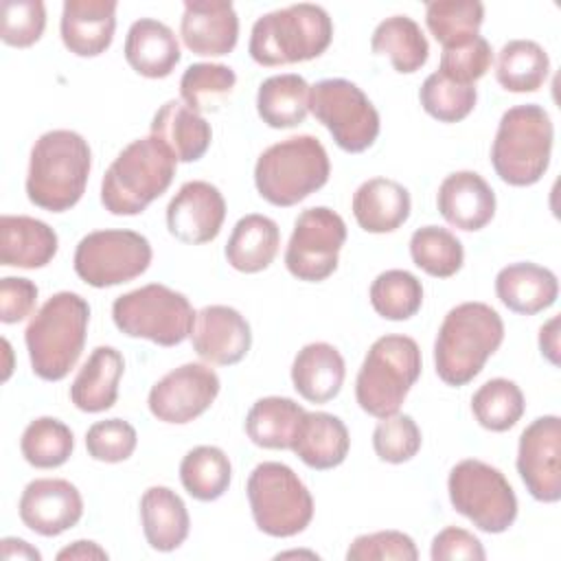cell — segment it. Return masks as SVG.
Instances as JSON below:
<instances>
[{"label":"cell","mask_w":561,"mask_h":561,"mask_svg":"<svg viewBox=\"0 0 561 561\" xmlns=\"http://www.w3.org/2000/svg\"><path fill=\"white\" fill-rule=\"evenodd\" d=\"M305 412L289 397H263L248 410L245 434L263 449H291Z\"/></svg>","instance_id":"cell-34"},{"label":"cell","mask_w":561,"mask_h":561,"mask_svg":"<svg viewBox=\"0 0 561 561\" xmlns=\"http://www.w3.org/2000/svg\"><path fill=\"white\" fill-rule=\"evenodd\" d=\"M219 377L206 364H182L149 390V412L162 423L184 425L204 414L219 394Z\"/></svg>","instance_id":"cell-15"},{"label":"cell","mask_w":561,"mask_h":561,"mask_svg":"<svg viewBox=\"0 0 561 561\" xmlns=\"http://www.w3.org/2000/svg\"><path fill=\"white\" fill-rule=\"evenodd\" d=\"M495 294L504 307L522 316H535L557 302L559 280L552 270L522 261L502 267L495 276Z\"/></svg>","instance_id":"cell-24"},{"label":"cell","mask_w":561,"mask_h":561,"mask_svg":"<svg viewBox=\"0 0 561 561\" xmlns=\"http://www.w3.org/2000/svg\"><path fill=\"white\" fill-rule=\"evenodd\" d=\"M311 557V559H318V554L316 552H302V550H291V552H280V554H276V559H280V557Z\"/></svg>","instance_id":"cell-55"},{"label":"cell","mask_w":561,"mask_h":561,"mask_svg":"<svg viewBox=\"0 0 561 561\" xmlns=\"http://www.w3.org/2000/svg\"><path fill=\"white\" fill-rule=\"evenodd\" d=\"M92 151L88 140L72 129H50L42 134L28 160L26 195L31 204L64 213L72 208L88 184Z\"/></svg>","instance_id":"cell-1"},{"label":"cell","mask_w":561,"mask_h":561,"mask_svg":"<svg viewBox=\"0 0 561 561\" xmlns=\"http://www.w3.org/2000/svg\"><path fill=\"white\" fill-rule=\"evenodd\" d=\"M351 436L342 419L329 412H305L291 451L311 469L324 471L344 462Z\"/></svg>","instance_id":"cell-30"},{"label":"cell","mask_w":561,"mask_h":561,"mask_svg":"<svg viewBox=\"0 0 561 561\" xmlns=\"http://www.w3.org/2000/svg\"><path fill=\"white\" fill-rule=\"evenodd\" d=\"M18 513L22 524L33 533L57 537L77 526L83 515V497L64 478H37L24 486Z\"/></svg>","instance_id":"cell-17"},{"label":"cell","mask_w":561,"mask_h":561,"mask_svg":"<svg viewBox=\"0 0 561 561\" xmlns=\"http://www.w3.org/2000/svg\"><path fill=\"white\" fill-rule=\"evenodd\" d=\"M554 127L550 114L537 103L508 107L491 145V164L502 182L530 186L548 171Z\"/></svg>","instance_id":"cell-6"},{"label":"cell","mask_w":561,"mask_h":561,"mask_svg":"<svg viewBox=\"0 0 561 561\" xmlns=\"http://www.w3.org/2000/svg\"><path fill=\"white\" fill-rule=\"evenodd\" d=\"M116 0H66L59 33L64 46L77 57L105 53L116 31Z\"/></svg>","instance_id":"cell-21"},{"label":"cell","mask_w":561,"mask_h":561,"mask_svg":"<svg viewBox=\"0 0 561 561\" xmlns=\"http://www.w3.org/2000/svg\"><path fill=\"white\" fill-rule=\"evenodd\" d=\"M344 241L346 224L335 210L327 206L307 208L294 221L285 265L298 280L320 283L335 272Z\"/></svg>","instance_id":"cell-14"},{"label":"cell","mask_w":561,"mask_h":561,"mask_svg":"<svg viewBox=\"0 0 561 561\" xmlns=\"http://www.w3.org/2000/svg\"><path fill=\"white\" fill-rule=\"evenodd\" d=\"M184 46L202 57L228 55L239 39V18L226 0H186L180 20Z\"/></svg>","instance_id":"cell-20"},{"label":"cell","mask_w":561,"mask_h":561,"mask_svg":"<svg viewBox=\"0 0 561 561\" xmlns=\"http://www.w3.org/2000/svg\"><path fill=\"white\" fill-rule=\"evenodd\" d=\"M90 305L75 291L53 294L24 331L31 368L39 379H64L81 357Z\"/></svg>","instance_id":"cell-3"},{"label":"cell","mask_w":561,"mask_h":561,"mask_svg":"<svg viewBox=\"0 0 561 561\" xmlns=\"http://www.w3.org/2000/svg\"><path fill=\"white\" fill-rule=\"evenodd\" d=\"M504 340V322L486 302H460L447 311L436 342V375L447 386L469 383L500 348Z\"/></svg>","instance_id":"cell-2"},{"label":"cell","mask_w":561,"mask_h":561,"mask_svg":"<svg viewBox=\"0 0 561 561\" xmlns=\"http://www.w3.org/2000/svg\"><path fill=\"white\" fill-rule=\"evenodd\" d=\"M75 449V436L70 427L55 416H39L31 421L20 438V451L24 460L37 469L61 467Z\"/></svg>","instance_id":"cell-42"},{"label":"cell","mask_w":561,"mask_h":561,"mask_svg":"<svg viewBox=\"0 0 561 561\" xmlns=\"http://www.w3.org/2000/svg\"><path fill=\"white\" fill-rule=\"evenodd\" d=\"M333 39V22L320 4L298 2L261 15L248 53L261 66H287L320 57Z\"/></svg>","instance_id":"cell-4"},{"label":"cell","mask_w":561,"mask_h":561,"mask_svg":"<svg viewBox=\"0 0 561 561\" xmlns=\"http://www.w3.org/2000/svg\"><path fill=\"white\" fill-rule=\"evenodd\" d=\"M237 75L226 64H191L180 79V96L193 112H217L232 94Z\"/></svg>","instance_id":"cell-40"},{"label":"cell","mask_w":561,"mask_h":561,"mask_svg":"<svg viewBox=\"0 0 561 561\" xmlns=\"http://www.w3.org/2000/svg\"><path fill=\"white\" fill-rule=\"evenodd\" d=\"M57 232L28 215L0 217V265L35 270L57 254Z\"/></svg>","instance_id":"cell-23"},{"label":"cell","mask_w":561,"mask_h":561,"mask_svg":"<svg viewBox=\"0 0 561 561\" xmlns=\"http://www.w3.org/2000/svg\"><path fill=\"white\" fill-rule=\"evenodd\" d=\"M348 561H416L419 550L410 535L401 530H377L359 535L346 550Z\"/></svg>","instance_id":"cell-48"},{"label":"cell","mask_w":561,"mask_h":561,"mask_svg":"<svg viewBox=\"0 0 561 561\" xmlns=\"http://www.w3.org/2000/svg\"><path fill=\"white\" fill-rule=\"evenodd\" d=\"M419 99L423 110L432 118L440 123H458L473 112L478 101V90L471 83L451 81L436 70L423 81L419 90Z\"/></svg>","instance_id":"cell-44"},{"label":"cell","mask_w":561,"mask_h":561,"mask_svg":"<svg viewBox=\"0 0 561 561\" xmlns=\"http://www.w3.org/2000/svg\"><path fill=\"white\" fill-rule=\"evenodd\" d=\"M191 344L204 362L232 366L248 355L252 331L248 320L234 307L208 305L195 313Z\"/></svg>","instance_id":"cell-19"},{"label":"cell","mask_w":561,"mask_h":561,"mask_svg":"<svg viewBox=\"0 0 561 561\" xmlns=\"http://www.w3.org/2000/svg\"><path fill=\"white\" fill-rule=\"evenodd\" d=\"M346 375L344 357L333 344H305L291 364V383L296 392L311 403H327L342 390Z\"/></svg>","instance_id":"cell-28"},{"label":"cell","mask_w":561,"mask_h":561,"mask_svg":"<svg viewBox=\"0 0 561 561\" xmlns=\"http://www.w3.org/2000/svg\"><path fill=\"white\" fill-rule=\"evenodd\" d=\"M309 90L311 85L296 72L267 77L256 92L261 121L274 129L300 125L309 114Z\"/></svg>","instance_id":"cell-33"},{"label":"cell","mask_w":561,"mask_h":561,"mask_svg":"<svg viewBox=\"0 0 561 561\" xmlns=\"http://www.w3.org/2000/svg\"><path fill=\"white\" fill-rule=\"evenodd\" d=\"M375 55H388L401 75L416 72L430 57V44L421 26L408 15H390L377 24L370 37Z\"/></svg>","instance_id":"cell-35"},{"label":"cell","mask_w":561,"mask_h":561,"mask_svg":"<svg viewBox=\"0 0 561 561\" xmlns=\"http://www.w3.org/2000/svg\"><path fill=\"white\" fill-rule=\"evenodd\" d=\"M550 72L548 53L533 39H511L497 53L495 77L508 92H535Z\"/></svg>","instance_id":"cell-36"},{"label":"cell","mask_w":561,"mask_h":561,"mask_svg":"<svg viewBox=\"0 0 561 561\" xmlns=\"http://www.w3.org/2000/svg\"><path fill=\"white\" fill-rule=\"evenodd\" d=\"M46 26L42 0H4L0 7V37L15 48L33 46Z\"/></svg>","instance_id":"cell-46"},{"label":"cell","mask_w":561,"mask_h":561,"mask_svg":"<svg viewBox=\"0 0 561 561\" xmlns=\"http://www.w3.org/2000/svg\"><path fill=\"white\" fill-rule=\"evenodd\" d=\"M436 204L449 226L467 232L484 228L495 215V193L476 171L449 173L438 186Z\"/></svg>","instance_id":"cell-22"},{"label":"cell","mask_w":561,"mask_h":561,"mask_svg":"<svg viewBox=\"0 0 561 561\" xmlns=\"http://www.w3.org/2000/svg\"><path fill=\"white\" fill-rule=\"evenodd\" d=\"M0 554H2V559H7V561H13V559L42 561L39 550L33 548L31 543H26L24 539H18V537H4V539L0 541Z\"/></svg>","instance_id":"cell-54"},{"label":"cell","mask_w":561,"mask_h":561,"mask_svg":"<svg viewBox=\"0 0 561 561\" xmlns=\"http://www.w3.org/2000/svg\"><path fill=\"white\" fill-rule=\"evenodd\" d=\"M123 370L125 359L121 351L114 346H96L70 386V401L75 408L90 414L110 410L118 399Z\"/></svg>","instance_id":"cell-29"},{"label":"cell","mask_w":561,"mask_h":561,"mask_svg":"<svg viewBox=\"0 0 561 561\" xmlns=\"http://www.w3.org/2000/svg\"><path fill=\"white\" fill-rule=\"evenodd\" d=\"M559 324L561 318L552 316L539 329V351L552 366H559Z\"/></svg>","instance_id":"cell-52"},{"label":"cell","mask_w":561,"mask_h":561,"mask_svg":"<svg viewBox=\"0 0 561 561\" xmlns=\"http://www.w3.org/2000/svg\"><path fill=\"white\" fill-rule=\"evenodd\" d=\"M484 20L480 0H434L425 4V24L443 48H456L473 37Z\"/></svg>","instance_id":"cell-38"},{"label":"cell","mask_w":561,"mask_h":561,"mask_svg":"<svg viewBox=\"0 0 561 561\" xmlns=\"http://www.w3.org/2000/svg\"><path fill=\"white\" fill-rule=\"evenodd\" d=\"M37 302V285L22 276L0 278V320L15 324L33 313Z\"/></svg>","instance_id":"cell-50"},{"label":"cell","mask_w":561,"mask_h":561,"mask_svg":"<svg viewBox=\"0 0 561 561\" xmlns=\"http://www.w3.org/2000/svg\"><path fill=\"white\" fill-rule=\"evenodd\" d=\"M140 522L147 543L158 552H171L184 543L191 517L182 497L169 486H149L140 497Z\"/></svg>","instance_id":"cell-31"},{"label":"cell","mask_w":561,"mask_h":561,"mask_svg":"<svg viewBox=\"0 0 561 561\" xmlns=\"http://www.w3.org/2000/svg\"><path fill=\"white\" fill-rule=\"evenodd\" d=\"M517 473L526 491L546 504L561 500V419H535L519 436Z\"/></svg>","instance_id":"cell-16"},{"label":"cell","mask_w":561,"mask_h":561,"mask_svg":"<svg viewBox=\"0 0 561 561\" xmlns=\"http://www.w3.org/2000/svg\"><path fill=\"white\" fill-rule=\"evenodd\" d=\"M410 256L425 274L434 278H449L462 267L465 250L451 230L440 226H423L410 237Z\"/></svg>","instance_id":"cell-41"},{"label":"cell","mask_w":561,"mask_h":561,"mask_svg":"<svg viewBox=\"0 0 561 561\" xmlns=\"http://www.w3.org/2000/svg\"><path fill=\"white\" fill-rule=\"evenodd\" d=\"M353 215L362 230L373 234L392 232L410 217V193L390 178H370L353 193Z\"/></svg>","instance_id":"cell-25"},{"label":"cell","mask_w":561,"mask_h":561,"mask_svg":"<svg viewBox=\"0 0 561 561\" xmlns=\"http://www.w3.org/2000/svg\"><path fill=\"white\" fill-rule=\"evenodd\" d=\"M331 164L327 149L316 136H289L267 147L254 164L259 195L274 206H294L322 188Z\"/></svg>","instance_id":"cell-7"},{"label":"cell","mask_w":561,"mask_h":561,"mask_svg":"<svg viewBox=\"0 0 561 561\" xmlns=\"http://www.w3.org/2000/svg\"><path fill=\"white\" fill-rule=\"evenodd\" d=\"M232 465L226 451L215 445L193 447L180 462L182 486L199 502L219 500L228 491Z\"/></svg>","instance_id":"cell-37"},{"label":"cell","mask_w":561,"mask_h":561,"mask_svg":"<svg viewBox=\"0 0 561 561\" xmlns=\"http://www.w3.org/2000/svg\"><path fill=\"white\" fill-rule=\"evenodd\" d=\"M421 430L410 414H392L379 419L373 432V449L379 460L390 465L408 462L421 449Z\"/></svg>","instance_id":"cell-45"},{"label":"cell","mask_w":561,"mask_h":561,"mask_svg":"<svg viewBox=\"0 0 561 561\" xmlns=\"http://www.w3.org/2000/svg\"><path fill=\"white\" fill-rule=\"evenodd\" d=\"M248 502L256 528L270 537H294L313 517V497L283 462H259L248 478Z\"/></svg>","instance_id":"cell-9"},{"label":"cell","mask_w":561,"mask_h":561,"mask_svg":"<svg viewBox=\"0 0 561 561\" xmlns=\"http://www.w3.org/2000/svg\"><path fill=\"white\" fill-rule=\"evenodd\" d=\"M451 506L476 528L497 535L513 526L517 497L504 473L482 460L467 458L451 467L447 478Z\"/></svg>","instance_id":"cell-11"},{"label":"cell","mask_w":561,"mask_h":561,"mask_svg":"<svg viewBox=\"0 0 561 561\" xmlns=\"http://www.w3.org/2000/svg\"><path fill=\"white\" fill-rule=\"evenodd\" d=\"M226 219V199L221 191L204 180H191L180 186L167 206L169 232L191 245L213 241Z\"/></svg>","instance_id":"cell-18"},{"label":"cell","mask_w":561,"mask_h":561,"mask_svg":"<svg viewBox=\"0 0 561 561\" xmlns=\"http://www.w3.org/2000/svg\"><path fill=\"white\" fill-rule=\"evenodd\" d=\"M280 245L278 224L265 215L250 213L241 217L226 243L228 263L243 274H256L276 259Z\"/></svg>","instance_id":"cell-32"},{"label":"cell","mask_w":561,"mask_h":561,"mask_svg":"<svg viewBox=\"0 0 561 561\" xmlns=\"http://www.w3.org/2000/svg\"><path fill=\"white\" fill-rule=\"evenodd\" d=\"M151 243L136 230H94L75 250V272L90 287L103 289L147 272Z\"/></svg>","instance_id":"cell-13"},{"label":"cell","mask_w":561,"mask_h":561,"mask_svg":"<svg viewBox=\"0 0 561 561\" xmlns=\"http://www.w3.org/2000/svg\"><path fill=\"white\" fill-rule=\"evenodd\" d=\"M421 348L410 335L390 333L375 340L355 379L359 408L375 419L397 414L421 377Z\"/></svg>","instance_id":"cell-8"},{"label":"cell","mask_w":561,"mask_h":561,"mask_svg":"<svg viewBox=\"0 0 561 561\" xmlns=\"http://www.w3.org/2000/svg\"><path fill=\"white\" fill-rule=\"evenodd\" d=\"M182 53L175 33L160 20H136L125 37L127 64L147 79H164L178 66Z\"/></svg>","instance_id":"cell-27"},{"label":"cell","mask_w":561,"mask_h":561,"mask_svg":"<svg viewBox=\"0 0 561 561\" xmlns=\"http://www.w3.org/2000/svg\"><path fill=\"white\" fill-rule=\"evenodd\" d=\"M491 61H493L491 44L482 35H478L462 46L443 48L438 72L451 81L473 85L480 77L486 75V70L491 68Z\"/></svg>","instance_id":"cell-49"},{"label":"cell","mask_w":561,"mask_h":561,"mask_svg":"<svg viewBox=\"0 0 561 561\" xmlns=\"http://www.w3.org/2000/svg\"><path fill=\"white\" fill-rule=\"evenodd\" d=\"M90 561V559H107V552L94 543V541H88V539H79V541H72L70 546L61 548L57 552V561Z\"/></svg>","instance_id":"cell-53"},{"label":"cell","mask_w":561,"mask_h":561,"mask_svg":"<svg viewBox=\"0 0 561 561\" xmlns=\"http://www.w3.org/2000/svg\"><path fill=\"white\" fill-rule=\"evenodd\" d=\"M370 305L386 320H408L423 305V285L408 270H386L370 285Z\"/></svg>","instance_id":"cell-43"},{"label":"cell","mask_w":561,"mask_h":561,"mask_svg":"<svg viewBox=\"0 0 561 561\" xmlns=\"http://www.w3.org/2000/svg\"><path fill=\"white\" fill-rule=\"evenodd\" d=\"M175 158L153 136L129 142L101 182V204L112 215H138L173 182Z\"/></svg>","instance_id":"cell-5"},{"label":"cell","mask_w":561,"mask_h":561,"mask_svg":"<svg viewBox=\"0 0 561 561\" xmlns=\"http://www.w3.org/2000/svg\"><path fill=\"white\" fill-rule=\"evenodd\" d=\"M430 557L434 561H454V559L482 561L486 552L482 548V541L473 533L460 526H447L432 539Z\"/></svg>","instance_id":"cell-51"},{"label":"cell","mask_w":561,"mask_h":561,"mask_svg":"<svg viewBox=\"0 0 561 561\" xmlns=\"http://www.w3.org/2000/svg\"><path fill=\"white\" fill-rule=\"evenodd\" d=\"M309 112L348 153L366 151L379 136V114L359 85L348 79H322L309 90Z\"/></svg>","instance_id":"cell-12"},{"label":"cell","mask_w":561,"mask_h":561,"mask_svg":"<svg viewBox=\"0 0 561 561\" xmlns=\"http://www.w3.org/2000/svg\"><path fill=\"white\" fill-rule=\"evenodd\" d=\"M138 443V434L131 423L123 419L96 421L85 432V449L99 462L127 460Z\"/></svg>","instance_id":"cell-47"},{"label":"cell","mask_w":561,"mask_h":561,"mask_svg":"<svg viewBox=\"0 0 561 561\" xmlns=\"http://www.w3.org/2000/svg\"><path fill=\"white\" fill-rule=\"evenodd\" d=\"M175 158V162L199 160L213 140L210 123L182 101H167L151 121V134Z\"/></svg>","instance_id":"cell-26"},{"label":"cell","mask_w":561,"mask_h":561,"mask_svg":"<svg viewBox=\"0 0 561 561\" xmlns=\"http://www.w3.org/2000/svg\"><path fill=\"white\" fill-rule=\"evenodd\" d=\"M526 410L524 392L511 379L495 377L482 383L471 397V412L476 421L491 432L511 430Z\"/></svg>","instance_id":"cell-39"},{"label":"cell","mask_w":561,"mask_h":561,"mask_svg":"<svg viewBox=\"0 0 561 561\" xmlns=\"http://www.w3.org/2000/svg\"><path fill=\"white\" fill-rule=\"evenodd\" d=\"M112 320L129 337H145L158 346H175L191 337L195 311L188 298L167 285L149 283L118 296Z\"/></svg>","instance_id":"cell-10"}]
</instances>
